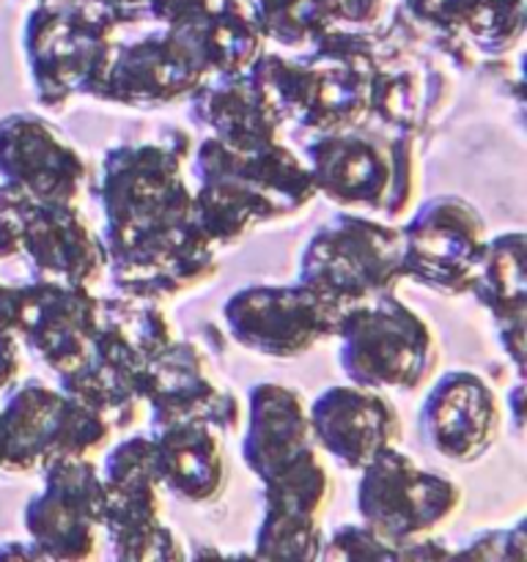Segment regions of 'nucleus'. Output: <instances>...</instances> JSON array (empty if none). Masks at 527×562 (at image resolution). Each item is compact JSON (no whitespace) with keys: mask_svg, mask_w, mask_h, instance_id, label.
Here are the masks:
<instances>
[{"mask_svg":"<svg viewBox=\"0 0 527 562\" xmlns=\"http://www.w3.org/2000/svg\"><path fill=\"white\" fill-rule=\"evenodd\" d=\"M137 393L152 409V431L176 423H209L214 431L236 434L245 420L242 401L212 379L201 346L173 340L137 376Z\"/></svg>","mask_w":527,"mask_h":562,"instance_id":"12","label":"nucleus"},{"mask_svg":"<svg viewBox=\"0 0 527 562\" xmlns=\"http://www.w3.org/2000/svg\"><path fill=\"white\" fill-rule=\"evenodd\" d=\"M421 190V148L415 130H395L390 135V190L382 214L404 220L417 206Z\"/></svg>","mask_w":527,"mask_h":562,"instance_id":"31","label":"nucleus"},{"mask_svg":"<svg viewBox=\"0 0 527 562\" xmlns=\"http://www.w3.org/2000/svg\"><path fill=\"white\" fill-rule=\"evenodd\" d=\"M119 27L88 0L38 3L22 36L38 104L60 113L75 97L97 99L119 55Z\"/></svg>","mask_w":527,"mask_h":562,"instance_id":"2","label":"nucleus"},{"mask_svg":"<svg viewBox=\"0 0 527 562\" xmlns=\"http://www.w3.org/2000/svg\"><path fill=\"white\" fill-rule=\"evenodd\" d=\"M322 560H373V562H395L401 560L399 547L388 543L384 538H379L377 532L368 525H344L333 532L329 538H324V552Z\"/></svg>","mask_w":527,"mask_h":562,"instance_id":"32","label":"nucleus"},{"mask_svg":"<svg viewBox=\"0 0 527 562\" xmlns=\"http://www.w3.org/2000/svg\"><path fill=\"white\" fill-rule=\"evenodd\" d=\"M305 165L316 195L344 212L382 214L390 190V137L368 135L362 126L313 135Z\"/></svg>","mask_w":527,"mask_h":562,"instance_id":"18","label":"nucleus"},{"mask_svg":"<svg viewBox=\"0 0 527 562\" xmlns=\"http://www.w3.org/2000/svg\"><path fill=\"white\" fill-rule=\"evenodd\" d=\"M434 88L423 86L421 71L406 66H379L368 80V121L384 130H417L423 110L431 104Z\"/></svg>","mask_w":527,"mask_h":562,"instance_id":"29","label":"nucleus"},{"mask_svg":"<svg viewBox=\"0 0 527 562\" xmlns=\"http://www.w3.org/2000/svg\"><path fill=\"white\" fill-rule=\"evenodd\" d=\"M0 472H3V423H0Z\"/></svg>","mask_w":527,"mask_h":562,"instance_id":"41","label":"nucleus"},{"mask_svg":"<svg viewBox=\"0 0 527 562\" xmlns=\"http://www.w3.org/2000/svg\"><path fill=\"white\" fill-rule=\"evenodd\" d=\"M88 3L108 11L119 25H130V22H141L143 16H148L146 0H88Z\"/></svg>","mask_w":527,"mask_h":562,"instance_id":"38","label":"nucleus"},{"mask_svg":"<svg viewBox=\"0 0 527 562\" xmlns=\"http://www.w3.org/2000/svg\"><path fill=\"white\" fill-rule=\"evenodd\" d=\"M464 505V492L453 477L423 470L395 445L360 470L357 516L393 547L434 536Z\"/></svg>","mask_w":527,"mask_h":562,"instance_id":"7","label":"nucleus"},{"mask_svg":"<svg viewBox=\"0 0 527 562\" xmlns=\"http://www.w3.org/2000/svg\"><path fill=\"white\" fill-rule=\"evenodd\" d=\"M311 448H316V437L305 395L283 382L253 384L245 406L242 459L256 481H267Z\"/></svg>","mask_w":527,"mask_h":562,"instance_id":"20","label":"nucleus"},{"mask_svg":"<svg viewBox=\"0 0 527 562\" xmlns=\"http://www.w3.org/2000/svg\"><path fill=\"white\" fill-rule=\"evenodd\" d=\"M316 448L338 467L360 472L382 450L404 442V423L384 393L360 384H335L307 404Z\"/></svg>","mask_w":527,"mask_h":562,"instance_id":"16","label":"nucleus"},{"mask_svg":"<svg viewBox=\"0 0 527 562\" xmlns=\"http://www.w3.org/2000/svg\"><path fill=\"white\" fill-rule=\"evenodd\" d=\"M42 492L22 510L27 538L49 562L97 558L102 541L104 486L93 459H58L44 464Z\"/></svg>","mask_w":527,"mask_h":562,"instance_id":"11","label":"nucleus"},{"mask_svg":"<svg viewBox=\"0 0 527 562\" xmlns=\"http://www.w3.org/2000/svg\"><path fill=\"white\" fill-rule=\"evenodd\" d=\"M99 322L102 300L86 285L36 278L25 283L20 340L58 376L75 371L91 357Z\"/></svg>","mask_w":527,"mask_h":562,"instance_id":"17","label":"nucleus"},{"mask_svg":"<svg viewBox=\"0 0 527 562\" xmlns=\"http://www.w3.org/2000/svg\"><path fill=\"white\" fill-rule=\"evenodd\" d=\"M195 179L234 203L256 228L300 217L318 198L305 159L283 140L239 151L209 135L198 146Z\"/></svg>","mask_w":527,"mask_h":562,"instance_id":"6","label":"nucleus"},{"mask_svg":"<svg viewBox=\"0 0 527 562\" xmlns=\"http://www.w3.org/2000/svg\"><path fill=\"white\" fill-rule=\"evenodd\" d=\"M104 250L115 294L159 305L209 283L220 272V250L192 217L130 236Z\"/></svg>","mask_w":527,"mask_h":562,"instance_id":"10","label":"nucleus"},{"mask_svg":"<svg viewBox=\"0 0 527 562\" xmlns=\"http://www.w3.org/2000/svg\"><path fill=\"white\" fill-rule=\"evenodd\" d=\"M472 296L486 307L500 329L525 327L527 322V272H525V231H505L489 236L486 250L478 263Z\"/></svg>","mask_w":527,"mask_h":562,"instance_id":"25","label":"nucleus"},{"mask_svg":"<svg viewBox=\"0 0 527 562\" xmlns=\"http://www.w3.org/2000/svg\"><path fill=\"white\" fill-rule=\"evenodd\" d=\"M60 384L69 398L80 401L82 406L93 409L97 415H102L104 420L113 426L115 434L130 431L137 426L143 412V398L137 395V387L132 379L121 376L113 368L102 366L99 360L88 357L82 366H77L75 371L58 376Z\"/></svg>","mask_w":527,"mask_h":562,"instance_id":"27","label":"nucleus"},{"mask_svg":"<svg viewBox=\"0 0 527 562\" xmlns=\"http://www.w3.org/2000/svg\"><path fill=\"white\" fill-rule=\"evenodd\" d=\"M340 307L305 283L245 285L223 305L234 344L269 360H300L335 338Z\"/></svg>","mask_w":527,"mask_h":562,"instance_id":"8","label":"nucleus"},{"mask_svg":"<svg viewBox=\"0 0 527 562\" xmlns=\"http://www.w3.org/2000/svg\"><path fill=\"white\" fill-rule=\"evenodd\" d=\"M296 280L340 311L390 294L404 280L401 228L360 212H338L302 247Z\"/></svg>","mask_w":527,"mask_h":562,"instance_id":"3","label":"nucleus"},{"mask_svg":"<svg viewBox=\"0 0 527 562\" xmlns=\"http://www.w3.org/2000/svg\"><path fill=\"white\" fill-rule=\"evenodd\" d=\"M33 206L36 201L25 190L0 181V261L20 256L22 234H25Z\"/></svg>","mask_w":527,"mask_h":562,"instance_id":"33","label":"nucleus"},{"mask_svg":"<svg viewBox=\"0 0 527 562\" xmlns=\"http://www.w3.org/2000/svg\"><path fill=\"white\" fill-rule=\"evenodd\" d=\"M20 256L36 280L93 289L108 272L102 236L77 203H36L22 234Z\"/></svg>","mask_w":527,"mask_h":562,"instance_id":"19","label":"nucleus"},{"mask_svg":"<svg viewBox=\"0 0 527 562\" xmlns=\"http://www.w3.org/2000/svg\"><path fill=\"white\" fill-rule=\"evenodd\" d=\"M209 80L184 27L162 25L137 42L121 44L97 102L157 110L190 99Z\"/></svg>","mask_w":527,"mask_h":562,"instance_id":"14","label":"nucleus"},{"mask_svg":"<svg viewBox=\"0 0 527 562\" xmlns=\"http://www.w3.org/2000/svg\"><path fill=\"white\" fill-rule=\"evenodd\" d=\"M179 27L190 36L209 80L247 71L267 44L250 0H220L212 14Z\"/></svg>","mask_w":527,"mask_h":562,"instance_id":"24","label":"nucleus"},{"mask_svg":"<svg viewBox=\"0 0 527 562\" xmlns=\"http://www.w3.org/2000/svg\"><path fill=\"white\" fill-rule=\"evenodd\" d=\"M22 376V340L14 333H0V395L9 393Z\"/></svg>","mask_w":527,"mask_h":562,"instance_id":"36","label":"nucleus"},{"mask_svg":"<svg viewBox=\"0 0 527 562\" xmlns=\"http://www.w3.org/2000/svg\"><path fill=\"white\" fill-rule=\"evenodd\" d=\"M49 560L36 543L27 538V541H5L0 543V560Z\"/></svg>","mask_w":527,"mask_h":562,"instance_id":"39","label":"nucleus"},{"mask_svg":"<svg viewBox=\"0 0 527 562\" xmlns=\"http://www.w3.org/2000/svg\"><path fill=\"white\" fill-rule=\"evenodd\" d=\"M324 530L316 516L283 514V510H261V525L253 541L256 560H322Z\"/></svg>","mask_w":527,"mask_h":562,"instance_id":"30","label":"nucleus"},{"mask_svg":"<svg viewBox=\"0 0 527 562\" xmlns=\"http://www.w3.org/2000/svg\"><path fill=\"white\" fill-rule=\"evenodd\" d=\"M522 401H525V382H516L511 387V393L505 395V420H514V431L522 434V426H525V417H522Z\"/></svg>","mask_w":527,"mask_h":562,"instance_id":"40","label":"nucleus"},{"mask_svg":"<svg viewBox=\"0 0 527 562\" xmlns=\"http://www.w3.org/2000/svg\"><path fill=\"white\" fill-rule=\"evenodd\" d=\"M459 560H525V519L516 521L514 527L505 530H486L472 536L459 552H453Z\"/></svg>","mask_w":527,"mask_h":562,"instance_id":"34","label":"nucleus"},{"mask_svg":"<svg viewBox=\"0 0 527 562\" xmlns=\"http://www.w3.org/2000/svg\"><path fill=\"white\" fill-rule=\"evenodd\" d=\"M335 481L318 448L305 450L261 481V510L322 516L333 505Z\"/></svg>","mask_w":527,"mask_h":562,"instance_id":"26","label":"nucleus"},{"mask_svg":"<svg viewBox=\"0 0 527 562\" xmlns=\"http://www.w3.org/2000/svg\"><path fill=\"white\" fill-rule=\"evenodd\" d=\"M102 536L115 560H187L179 532L162 521V477L152 434H132L104 453Z\"/></svg>","mask_w":527,"mask_h":562,"instance_id":"5","label":"nucleus"},{"mask_svg":"<svg viewBox=\"0 0 527 562\" xmlns=\"http://www.w3.org/2000/svg\"><path fill=\"white\" fill-rule=\"evenodd\" d=\"M130 143L102 159L99 201L104 209V247L130 236L192 217V190L184 181V159L192 140Z\"/></svg>","mask_w":527,"mask_h":562,"instance_id":"4","label":"nucleus"},{"mask_svg":"<svg viewBox=\"0 0 527 562\" xmlns=\"http://www.w3.org/2000/svg\"><path fill=\"white\" fill-rule=\"evenodd\" d=\"M417 412L423 445L450 464H475L497 445L505 412L497 390L475 371H448L428 382Z\"/></svg>","mask_w":527,"mask_h":562,"instance_id":"13","label":"nucleus"},{"mask_svg":"<svg viewBox=\"0 0 527 562\" xmlns=\"http://www.w3.org/2000/svg\"><path fill=\"white\" fill-rule=\"evenodd\" d=\"M217 5L220 0H146L148 16H154L159 25L168 27L192 25V22L212 14Z\"/></svg>","mask_w":527,"mask_h":562,"instance_id":"35","label":"nucleus"},{"mask_svg":"<svg viewBox=\"0 0 527 562\" xmlns=\"http://www.w3.org/2000/svg\"><path fill=\"white\" fill-rule=\"evenodd\" d=\"M162 488L187 505H209L228 486L223 434L209 423H176L152 431Z\"/></svg>","mask_w":527,"mask_h":562,"instance_id":"22","label":"nucleus"},{"mask_svg":"<svg viewBox=\"0 0 527 562\" xmlns=\"http://www.w3.org/2000/svg\"><path fill=\"white\" fill-rule=\"evenodd\" d=\"M22 296H25V285L0 283V333L20 335Z\"/></svg>","mask_w":527,"mask_h":562,"instance_id":"37","label":"nucleus"},{"mask_svg":"<svg viewBox=\"0 0 527 562\" xmlns=\"http://www.w3.org/2000/svg\"><path fill=\"white\" fill-rule=\"evenodd\" d=\"M60 387L38 379L14 384L0 406L3 423V475H31L47 461L49 434L60 409Z\"/></svg>","mask_w":527,"mask_h":562,"instance_id":"23","label":"nucleus"},{"mask_svg":"<svg viewBox=\"0 0 527 562\" xmlns=\"http://www.w3.org/2000/svg\"><path fill=\"white\" fill-rule=\"evenodd\" d=\"M0 176L36 203H80L91 181L80 151L36 113L0 119Z\"/></svg>","mask_w":527,"mask_h":562,"instance_id":"15","label":"nucleus"},{"mask_svg":"<svg viewBox=\"0 0 527 562\" xmlns=\"http://www.w3.org/2000/svg\"><path fill=\"white\" fill-rule=\"evenodd\" d=\"M190 113L220 143L239 151L280 140L283 110L250 71L212 77L190 97Z\"/></svg>","mask_w":527,"mask_h":562,"instance_id":"21","label":"nucleus"},{"mask_svg":"<svg viewBox=\"0 0 527 562\" xmlns=\"http://www.w3.org/2000/svg\"><path fill=\"white\" fill-rule=\"evenodd\" d=\"M335 340L346 382L379 393H417L439 366L437 333L395 291L346 307Z\"/></svg>","mask_w":527,"mask_h":562,"instance_id":"1","label":"nucleus"},{"mask_svg":"<svg viewBox=\"0 0 527 562\" xmlns=\"http://www.w3.org/2000/svg\"><path fill=\"white\" fill-rule=\"evenodd\" d=\"M404 280L448 300L470 294L489 241L483 214L461 195H434L406 214Z\"/></svg>","mask_w":527,"mask_h":562,"instance_id":"9","label":"nucleus"},{"mask_svg":"<svg viewBox=\"0 0 527 562\" xmlns=\"http://www.w3.org/2000/svg\"><path fill=\"white\" fill-rule=\"evenodd\" d=\"M264 38L289 53H307L318 36L338 25L335 0H250Z\"/></svg>","mask_w":527,"mask_h":562,"instance_id":"28","label":"nucleus"}]
</instances>
